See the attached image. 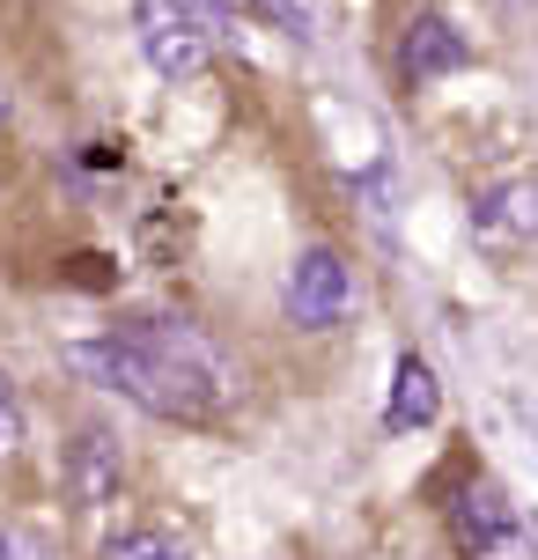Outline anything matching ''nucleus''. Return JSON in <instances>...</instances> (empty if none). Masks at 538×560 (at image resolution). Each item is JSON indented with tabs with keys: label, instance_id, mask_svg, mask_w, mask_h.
<instances>
[{
	"label": "nucleus",
	"instance_id": "nucleus-5",
	"mask_svg": "<svg viewBox=\"0 0 538 560\" xmlns=\"http://www.w3.org/2000/svg\"><path fill=\"white\" fill-rule=\"evenodd\" d=\"M118 479H126L118 435L112 428H82L74 450H67V494H74V509H104L118 494Z\"/></svg>",
	"mask_w": 538,
	"mask_h": 560
},
{
	"label": "nucleus",
	"instance_id": "nucleus-9",
	"mask_svg": "<svg viewBox=\"0 0 538 560\" xmlns=\"http://www.w3.org/2000/svg\"><path fill=\"white\" fill-rule=\"evenodd\" d=\"M23 450V398H15V376L0 369V465Z\"/></svg>",
	"mask_w": 538,
	"mask_h": 560
},
{
	"label": "nucleus",
	"instance_id": "nucleus-6",
	"mask_svg": "<svg viewBox=\"0 0 538 560\" xmlns=\"http://www.w3.org/2000/svg\"><path fill=\"white\" fill-rule=\"evenodd\" d=\"M465 59H472V45H465V30H451L443 15H413V23H406V45H398V67H406V82L457 74Z\"/></svg>",
	"mask_w": 538,
	"mask_h": 560
},
{
	"label": "nucleus",
	"instance_id": "nucleus-7",
	"mask_svg": "<svg viewBox=\"0 0 538 560\" xmlns=\"http://www.w3.org/2000/svg\"><path fill=\"white\" fill-rule=\"evenodd\" d=\"M435 406H443V392H435V369H428L421 354H406V362L391 369V406H384V420L406 435V428H428V420H435Z\"/></svg>",
	"mask_w": 538,
	"mask_h": 560
},
{
	"label": "nucleus",
	"instance_id": "nucleus-3",
	"mask_svg": "<svg viewBox=\"0 0 538 560\" xmlns=\"http://www.w3.org/2000/svg\"><path fill=\"white\" fill-rule=\"evenodd\" d=\"M281 310H288V325H303V332H332L347 310H354V266L332 244L295 252V266L281 280Z\"/></svg>",
	"mask_w": 538,
	"mask_h": 560
},
{
	"label": "nucleus",
	"instance_id": "nucleus-8",
	"mask_svg": "<svg viewBox=\"0 0 538 560\" xmlns=\"http://www.w3.org/2000/svg\"><path fill=\"white\" fill-rule=\"evenodd\" d=\"M96 560H192V546H185L177 532H163V524H133V532L104 538Z\"/></svg>",
	"mask_w": 538,
	"mask_h": 560
},
{
	"label": "nucleus",
	"instance_id": "nucleus-10",
	"mask_svg": "<svg viewBox=\"0 0 538 560\" xmlns=\"http://www.w3.org/2000/svg\"><path fill=\"white\" fill-rule=\"evenodd\" d=\"M0 560H52V553H45V538H30V532H15V524H0Z\"/></svg>",
	"mask_w": 538,
	"mask_h": 560
},
{
	"label": "nucleus",
	"instance_id": "nucleus-2",
	"mask_svg": "<svg viewBox=\"0 0 538 560\" xmlns=\"http://www.w3.org/2000/svg\"><path fill=\"white\" fill-rule=\"evenodd\" d=\"M451 532H457V553L465 560H538L531 524L516 516V502L494 479H472L451 502Z\"/></svg>",
	"mask_w": 538,
	"mask_h": 560
},
{
	"label": "nucleus",
	"instance_id": "nucleus-1",
	"mask_svg": "<svg viewBox=\"0 0 538 560\" xmlns=\"http://www.w3.org/2000/svg\"><path fill=\"white\" fill-rule=\"evenodd\" d=\"M67 362L82 369L89 384L118 392L126 406H141V413H155V420H214L229 398H236V362L199 332L192 317L118 325V332H104V339L67 347Z\"/></svg>",
	"mask_w": 538,
	"mask_h": 560
},
{
	"label": "nucleus",
	"instance_id": "nucleus-4",
	"mask_svg": "<svg viewBox=\"0 0 538 560\" xmlns=\"http://www.w3.org/2000/svg\"><path fill=\"white\" fill-rule=\"evenodd\" d=\"M472 236L494 244V252L538 244V170H516V177H502L472 199Z\"/></svg>",
	"mask_w": 538,
	"mask_h": 560
}]
</instances>
